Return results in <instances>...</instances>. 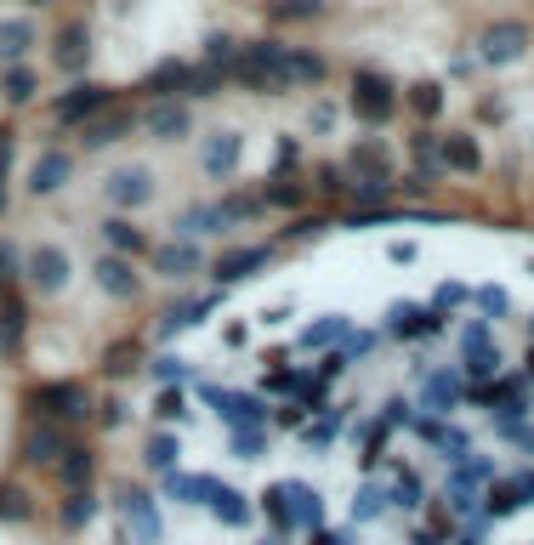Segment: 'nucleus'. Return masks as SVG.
Returning a JSON list of instances; mask_svg holds the SVG:
<instances>
[{
	"label": "nucleus",
	"mask_w": 534,
	"mask_h": 545,
	"mask_svg": "<svg viewBox=\"0 0 534 545\" xmlns=\"http://www.w3.org/2000/svg\"><path fill=\"white\" fill-rule=\"evenodd\" d=\"M233 86L245 91H273V97H285L290 91V46L285 40H250L245 52H239V63L228 69Z\"/></svg>",
	"instance_id": "obj_1"
},
{
	"label": "nucleus",
	"mask_w": 534,
	"mask_h": 545,
	"mask_svg": "<svg viewBox=\"0 0 534 545\" xmlns=\"http://www.w3.org/2000/svg\"><path fill=\"white\" fill-rule=\"evenodd\" d=\"M347 108H353L364 125H387L392 114H398V86H392L387 74L358 69L353 74V91H347Z\"/></svg>",
	"instance_id": "obj_2"
},
{
	"label": "nucleus",
	"mask_w": 534,
	"mask_h": 545,
	"mask_svg": "<svg viewBox=\"0 0 534 545\" xmlns=\"http://www.w3.org/2000/svg\"><path fill=\"white\" fill-rule=\"evenodd\" d=\"M529 23H517V18H506V23H489L478 35V57L489 63V69H506V63H517V57L529 52Z\"/></svg>",
	"instance_id": "obj_3"
},
{
	"label": "nucleus",
	"mask_w": 534,
	"mask_h": 545,
	"mask_svg": "<svg viewBox=\"0 0 534 545\" xmlns=\"http://www.w3.org/2000/svg\"><path fill=\"white\" fill-rule=\"evenodd\" d=\"M103 108H114V91L108 86H97V80H80V86H69L63 97L52 103V114L63 125H86L91 114H103Z\"/></svg>",
	"instance_id": "obj_4"
},
{
	"label": "nucleus",
	"mask_w": 534,
	"mask_h": 545,
	"mask_svg": "<svg viewBox=\"0 0 534 545\" xmlns=\"http://www.w3.org/2000/svg\"><path fill=\"white\" fill-rule=\"evenodd\" d=\"M23 273H29V284H35L40 296H57V290L69 284V256L57 245H35L23 256Z\"/></svg>",
	"instance_id": "obj_5"
},
{
	"label": "nucleus",
	"mask_w": 534,
	"mask_h": 545,
	"mask_svg": "<svg viewBox=\"0 0 534 545\" xmlns=\"http://www.w3.org/2000/svg\"><path fill=\"white\" fill-rule=\"evenodd\" d=\"M108 199L120 205V211H143L148 199H154V171L148 165H125V171L108 176Z\"/></svg>",
	"instance_id": "obj_6"
},
{
	"label": "nucleus",
	"mask_w": 534,
	"mask_h": 545,
	"mask_svg": "<svg viewBox=\"0 0 534 545\" xmlns=\"http://www.w3.org/2000/svg\"><path fill=\"white\" fill-rule=\"evenodd\" d=\"M387 335H398V341H432V335H444V313L438 307H392Z\"/></svg>",
	"instance_id": "obj_7"
},
{
	"label": "nucleus",
	"mask_w": 534,
	"mask_h": 545,
	"mask_svg": "<svg viewBox=\"0 0 534 545\" xmlns=\"http://www.w3.org/2000/svg\"><path fill=\"white\" fill-rule=\"evenodd\" d=\"M74 176V154H63V148H46V154L29 165V194L35 199H52L63 182Z\"/></svg>",
	"instance_id": "obj_8"
},
{
	"label": "nucleus",
	"mask_w": 534,
	"mask_h": 545,
	"mask_svg": "<svg viewBox=\"0 0 534 545\" xmlns=\"http://www.w3.org/2000/svg\"><path fill=\"white\" fill-rule=\"evenodd\" d=\"M35 404L52 415V421H80V415H91V398L86 387H74V381H52V387L35 392Z\"/></svg>",
	"instance_id": "obj_9"
},
{
	"label": "nucleus",
	"mask_w": 534,
	"mask_h": 545,
	"mask_svg": "<svg viewBox=\"0 0 534 545\" xmlns=\"http://www.w3.org/2000/svg\"><path fill=\"white\" fill-rule=\"evenodd\" d=\"M131 125H137L131 108H103V114H91V120L80 125V142H86V148H114L120 137H131Z\"/></svg>",
	"instance_id": "obj_10"
},
{
	"label": "nucleus",
	"mask_w": 534,
	"mask_h": 545,
	"mask_svg": "<svg viewBox=\"0 0 534 545\" xmlns=\"http://www.w3.org/2000/svg\"><path fill=\"white\" fill-rule=\"evenodd\" d=\"M438 165H444V171H461V176H478L483 171L478 137H472V131H449V137H438Z\"/></svg>",
	"instance_id": "obj_11"
},
{
	"label": "nucleus",
	"mask_w": 534,
	"mask_h": 545,
	"mask_svg": "<svg viewBox=\"0 0 534 545\" xmlns=\"http://www.w3.org/2000/svg\"><path fill=\"white\" fill-rule=\"evenodd\" d=\"M143 125L154 131V142H182L188 131H194V114H188L182 103H171V97H160V103L143 114Z\"/></svg>",
	"instance_id": "obj_12"
},
{
	"label": "nucleus",
	"mask_w": 534,
	"mask_h": 545,
	"mask_svg": "<svg viewBox=\"0 0 534 545\" xmlns=\"http://www.w3.org/2000/svg\"><path fill=\"white\" fill-rule=\"evenodd\" d=\"M97 290L114 301H131L137 290H143V279H137V267H131V256H103L97 262Z\"/></svg>",
	"instance_id": "obj_13"
},
{
	"label": "nucleus",
	"mask_w": 534,
	"mask_h": 545,
	"mask_svg": "<svg viewBox=\"0 0 534 545\" xmlns=\"http://www.w3.org/2000/svg\"><path fill=\"white\" fill-rule=\"evenodd\" d=\"M267 262H273V250H267V245L222 250V256H216V284H239V279H250L256 267H267Z\"/></svg>",
	"instance_id": "obj_14"
},
{
	"label": "nucleus",
	"mask_w": 534,
	"mask_h": 545,
	"mask_svg": "<svg viewBox=\"0 0 534 545\" xmlns=\"http://www.w3.org/2000/svg\"><path fill=\"white\" fill-rule=\"evenodd\" d=\"M199 262H205V256H199V245H188V239H182V245L171 239V245L154 250V273H160V279H177V284H182V279H194Z\"/></svg>",
	"instance_id": "obj_15"
},
{
	"label": "nucleus",
	"mask_w": 534,
	"mask_h": 545,
	"mask_svg": "<svg viewBox=\"0 0 534 545\" xmlns=\"http://www.w3.org/2000/svg\"><path fill=\"white\" fill-rule=\"evenodd\" d=\"M103 245L114 250V256H154V245H148V233L131 222V216H108L103 222Z\"/></svg>",
	"instance_id": "obj_16"
},
{
	"label": "nucleus",
	"mask_w": 534,
	"mask_h": 545,
	"mask_svg": "<svg viewBox=\"0 0 534 545\" xmlns=\"http://www.w3.org/2000/svg\"><path fill=\"white\" fill-rule=\"evenodd\" d=\"M23 330H29V307H23L18 290H6V296H0V352H6V358H18Z\"/></svg>",
	"instance_id": "obj_17"
},
{
	"label": "nucleus",
	"mask_w": 534,
	"mask_h": 545,
	"mask_svg": "<svg viewBox=\"0 0 534 545\" xmlns=\"http://www.w3.org/2000/svg\"><path fill=\"white\" fill-rule=\"evenodd\" d=\"M347 165H353V176H381V182H392V148L381 137H358Z\"/></svg>",
	"instance_id": "obj_18"
},
{
	"label": "nucleus",
	"mask_w": 534,
	"mask_h": 545,
	"mask_svg": "<svg viewBox=\"0 0 534 545\" xmlns=\"http://www.w3.org/2000/svg\"><path fill=\"white\" fill-rule=\"evenodd\" d=\"M239 154H245L239 131H216V137L205 142V176H233L239 171Z\"/></svg>",
	"instance_id": "obj_19"
},
{
	"label": "nucleus",
	"mask_w": 534,
	"mask_h": 545,
	"mask_svg": "<svg viewBox=\"0 0 534 545\" xmlns=\"http://www.w3.org/2000/svg\"><path fill=\"white\" fill-rule=\"evenodd\" d=\"M86 52H91L86 23H63V29H57V69L80 74V69H86Z\"/></svg>",
	"instance_id": "obj_20"
},
{
	"label": "nucleus",
	"mask_w": 534,
	"mask_h": 545,
	"mask_svg": "<svg viewBox=\"0 0 534 545\" xmlns=\"http://www.w3.org/2000/svg\"><path fill=\"white\" fill-rule=\"evenodd\" d=\"M35 46V23L29 18H6L0 23V63H23Z\"/></svg>",
	"instance_id": "obj_21"
},
{
	"label": "nucleus",
	"mask_w": 534,
	"mask_h": 545,
	"mask_svg": "<svg viewBox=\"0 0 534 545\" xmlns=\"http://www.w3.org/2000/svg\"><path fill=\"white\" fill-rule=\"evenodd\" d=\"M262 205L267 211H302L307 205V182H296V176H273L262 188Z\"/></svg>",
	"instance_id": "obj_22"
},
{
	"label": "nucleus",
	"mask_w": 534,
	"mask_h": 545,
	"mask_svg": "<svg viewBox=\"0 0 534 545\" xmlns=\"http://www.w3.org/2000/svg\"><path fill=\"white\" fill-rule=\"evenodd\" d=\"M35 91H40V80H35V69H29V63H12V69L0 74V97H6L12 108L35 103Z\"/></svg>",
	"instance_id": "obj_23"
},
{
	"label": "nucleus",
	"mask_w": 534,
	"mask_h": 545,
	"mask_svg": "<svg viewBox=\"0 0 534 545\" xmlns=\"http://www.w3.org/2000/svg\"><path fill=\"white\" fill-rule=\"evenodd\" d=\"M216 307V296H199V301H182V307H165L160 313V335H177V330H194L199 318Z\"/></svg>",
	"instance_id": "obj_24"
},
{
	"label": "nucleus",
	"mask_w": 534,
	"mask_h": 545,
	"mask_svg": "<svg viewBox=\"0 0 534 545\" xmlns=\"http://www.w3.org/2000/svg\"><path fill=\"white\" fill-rule=\"evenodd\" d=\"M69 455V432H63V426H35V432H29V460H63Z\"/></svg>",
	"instance_id": "obj_25"
},
{
	"label": "nucleus",
	"mask_w": 534,
	"mask_h": 545,
	"mask_svg": "<svg viewBox=\"0 0 534 545\" xmlns=\"http://www.w3.org/2000/svg\"><path fill=\"white\" fill-rule=\"evenodd\" d=\"M324 74H330V63H324L319 52H302V46H290V86H319Z\"/></svg>",
	"instance_id": "obj_26"
},
{
	"label": "nucleus",
	"mask_w": 534,
	"mask_h": 545,
	"mask_svg": "<svg viewBox=\"0 0 534 545\" xmlns=\"http://www.w3.org/2000/svg\"><path fill=\"white\" fill-rule=\"evenodd\" d=\"M188 63H177V57H165V63H154V74H148V91H160V97H171V91H188Z\"/></svg>",
	"instance_id": "obj_27"
},
{
	"label": "nucleus",
	"mask_w": 534,
	"mask_h": 545,
	"mask_svg": "<svg viewBox=\"0 0 534 545\" xmlns=\"http://www.w3.org/2000/svg\"><path fill=\"white\" fill-rule=\"evenodd\" d=\"M216 211H222L228 228H239V222H256L267 205H262V194H228V199H216Z\"/></svg>",
	"instance_id": "obj_28"
},
{
	"label": "nucleus",
	"mask_w": 534,
	"mask_h": 545,
	"mask_svg": "<svg viewBox=\"0 0 534 545\" xmlns=\"http://www.w3.org/2000/svg\"><path fill=\"white\" fill-rule=\"evenodd\" d=\"M91 472H97V455H91L86 443H69V455H63V483H69V489H86Z\"/></svg>",
	"instance_id": "obj_29"
},
{
	"label": "nucleus",
	"mask_w": 534,
	"mask_h": 545,
	"mask_svg": "<svg viewBox=\"0 0 534 545\" xmlns=\"http://www.w3.org/2000/svg\"><path fill=\"white\" fill-rule=\"evenodd\" d=\"M188 415H194V409H188V392L182 387H165L160 398H154V421L160 426H182Z\"/></svg>",
	"instance_id": "obj_30"
},
{
	"label": "nucleus",
	"mask_w": 534,
	"mask_h": 545,
	"mask_svg": "<svg viewBox=\"0 0 534 545\" xmlns=\"http://www.w3.org/2000/svg\"><path fill=\"white\" fill-rule=\"evenodd\" d=\"M410 108L421 114V120H438V114H444V86H438V80H415L410 86Z\"/></svg>",
	"instance_id": "obj_31"
},
{
	"label": "nucleus",
	"mask_w": 534,
	"mask_h": 545,
	"mask_svg": "<svg viewBox=\"0 0 534 545\" xmlns=\"http://www.w3.org/2000/svg\"><path fill=\"white\" fill-rule=\"evenodd\" d=\"M336 341H347V318H319V324H307L302 330V347H336Z\"/></svg>",
	"instance_id": "obj_32"
},
{
	"label": "nucleus",
	"mask_w": 534,
	"mask_h": 545,
	"mask_svg": "<svg viewBox=\"0 0 534 545\" xmlns=\"http://www.w3.org/2000/svg\"><path fill=\"white\" fill-rule=\"evenodd\" d=\"M330 0H267V18L279 23H296V18H319Z\"/></svg>",
	"instance_id": "obj_33"
},
{
	"label": "nucleus",
	"mask_w": 534,
	"mask_h": 545,
	"mask_svg": "<svg viewBox=\"0 0 534 545\" xmlns=\"http://www.w3.org/2000/svg\"><path fill=\"white\" fill-rule=\"evenodd\" d=\"M239 52H245V46H239L233 35H211V40H205V63H211V69H222V74L239 63Z\"/></svg>",
	"instance_id": "obj_34"
},
{
	"label": "nucleus",
	"mask_w": 534,
	"mask_h": 545,
	"mask_svg": "<svg viewBox=\"0 0 534 545\" xmlns=\"http://www.w3.org/2000/svg\"><path fill=\"white\" fill-rule=\"evenodd\" d=\"M347 194H353V205L364 211V205H381V199L392 194V182H381V176H353V182H347Z\"/></svg>",
	"instance_id": "obj_35"
},
{
	"label": "nucleus",
	"mask_w": 534,
	"mask_h": 545,
	"mask_svg": "<svg viewBox=\"0 0 534 545\" xmlns=\"http://www.w3.org/2000/svg\"><path fill=\"white\" fill-rule=\"evenodd\" d=\"M177 228H182V233H222L228 222H222V211H216V205H199V211L182 216Z\"/></svg>",
	"instance_id": "obj_36"
},
{
	"label": "nucleus",
	"mask_w": 534,
	"mask_h": 545,
	"mask_svg": "<svg viewBox=\"0 0 534 545\" xmlns=\"http://www.w3.org/2000/svg\"><path fill=\"white\" fill-rule=\"evenodd\" d=\"M506 307H512V301H506V290H500V284H483V290H478V318H489V324H495Z\"/></svg>",
	"instance_id": "obj_37"
},
{
	"label": "nucleus",
	"mask_w": 534,
	"mask_h": 545,
	"mask_svg": "<svg viewBox=\"0 0 534 545\" xmlns=\"http://www.w3.org/2000/svg\"><path fill=\"white\" fill-rule=\"evenodd\" d=\"M137 358H143L137 341H120V347L108 352V375H131V370H137Z\"/></svg>",
	"instance_id": "obj_38"
},
{
	"label": "nucleus",
	"mask_w": 534,
	"mask_h": 545,
	"mask_svg": "<svg viewBox=\"0 0 534 545\" xmlns=\"http://www.w3.org/2000/svg\"><path fill=\"white\" fill-rule=\"evenodd\" d=\"M313 176H319V194H330V199L347 194V171H341V165H319Z\"/></svg>",
	"instance_id": "obj_39"
},
{
	"label": "nucleus",
	"mask_w": 534,
	"mask_h": 545,
	"mask_svg": "<svg viewBox=\"0 0 534 545\" xmlns=\"http://www.w3.org/2000/svg\"><path fill=\"white\" fill-rule=\"evenodd\" d=\"M154 375H160V381H188V358H171V352H165V358H154Z\"/></svg>",
	"instance_id": "obj_40"
},
{
	"label": "nucleus",
	"mask_w": 534,
	"mask_h": 545,
	"mask_svg": "<svg viewBox=\"0 0 534 545\" xmlns=\"http://www.w3.org/2000/svg\"><path fill=\"white\" fill-rule=\"evenodd\" d=\"M324 228H330L324 216H296V228H290V239H319Z\"/></svg>",
	"instance_id": "obj_41"
},
{
	"label": "nucleus",
	"mask_w": 534,
	"mask_h": 545,
	"mask_svg": "<svg viewBox=\"0 0 534 545\" xmlns=\"http://www.w3.org/2000/svg\"><path fill=\"white\" fill-rule=\"evenodd\" d=\"M466 296H472L466 284H444V290H438V313H449V307H461Z\"/></svg>",
	"instance_id": "obj_42"
},
{
	"label": "nucleus",
	"mask_w": 534,
	"mask_h": 545,
	"mask_svg": "<svg viewBox=\"0 0 534 545\" xmlns=\"http://www.w3.org/2000/svg\"><path fill=\"white\" fill-rule=\"evenodd\" d=\"M12 273H18V256H12V245H0V296L12 290Z\"/></svg>",
	"instance_id": "obj_43"
},
{
	"label": "nucleus",
	"mask_w": 534,
	"mask_h": 545,
	"mask_svg": "<svg viewBox=\"0 0 534 545\" xmlns=\"http://www.w3.org/2000/svg\"><path fill=\"white\" fill-rule=\"evenodd\" d=\"M12 148H18V131L0 125V176H6V165H12Z\"/></svg>",
	"instance_id": "obj_44"
},
{
	"label": "nucleus",
	"mask_w": 534,
	"mask_h": 545,
	"mask_svg": "<svg viewBox=\"0 0 534 545\" xmlns=\"http://www.w3.org/2000/svg\"><path fill=\"white\" fill-rule=\"evenodd\" d=\"M330 120H336V108H330V103H313V131H330Z\"/></svg>",
	"instance_id": "obj_45"
},
{
	"label": "nucleus",
	"mask_w": 534,
	"mask_h": 545,
	"mask_svg": "<svg viewBox=\"0 0 534 545\" xmlns=\"http://www.w3.org/2000/svg\"><path fill=\"white\" fill-rule=\"evenodd\" d=\"M478 114H483V120H506V103H495V97H483V103H478Z\"/></svg>",
	"instance_id": "obj_46"
},
{
	"label": "nucleus",
	"mask_w": 534,
	"mask_h": 545,
	"mask_svg": "<svg viewBox=\"0 0 534 545\" xmlns=\"http://www.w3.org/2000/svg\"><path fill=\"white\" fill-rule=\"evenodd\" d=\"M0 211H6V176H0Z\"/></svg>",
	"instance_id": "obj_47"
},
{
	"label": "nucleus",
	"mask_w": 534,
	"mask_h": 545,
	"mask_svg": "<svg viewBox=\"0 0 534 545\" xmlns=\"http://www.w3.org/2000/svg\"><path fill=\"white\" fill-rule=\"evenodd\" d=\"M29 6H46V0H29Z\"/></svg>",
	"instance_id": "obj_48"
}]
</instances>
